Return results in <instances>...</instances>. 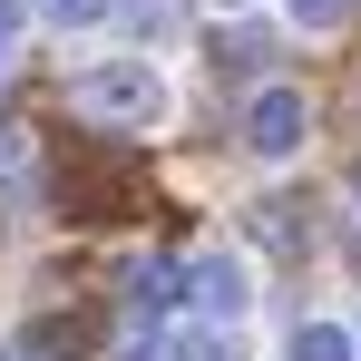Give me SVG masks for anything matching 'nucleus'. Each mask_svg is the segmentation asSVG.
Instances as JSON below:
<instances>
[{"label": "nucleus", "instance_id": "1a4fd4ad", "mask_svg": "<svg viewBox=\"0 0 361 361\" xmlns=\"http://www.w3.org/2000/svg\"><path fill=\"white\" fill-rule=\"evenodd\" d=\"M39 10H49V20H59V30H88V20H108V10H118V0H39Z\"/></svg>", "mask_w": 361, "mask_h": 361}, {"label": "nucleus", "instance_id": "0eeeda50", "mask_svg": "<svg viewBox=\"0 0 361 361\" xmlns=\"http://www.w3.org/2000/svg\"><path fill=\"white\" fill-rule=\"evenodd\" d=\"M264 59H274V39H264V30H225V39H215V68H235V78H254Z\"/></svg>", "mask_w": 361, "mask_h": 361}, {"label": "nucleus", "instance_id": "20e7f679", "mask_svg": "<svg viewBox=\"0 0 361 361\" xmlns=\"http://www.w3.org/2000/svg\"><path fill=\"white\" fill-rule=\"evenodd\" d=\"M127 302H137V312H166V302H185V264H166V254H137V264H127Z\"/></svg>", "mask_w": 361, "mask_h": 361}, {"label": "nucleus", "instance_id": "6e6552de", "mask_svg": "<svg viewBox=\"0 0 361 361\" xmlns=\"http://www.w3.org/2000/svg\"><path fill=\"white\" fill-rule=\"evenodd\" d=\"M283 10H293L302 30H342V20H352V0H283Z\"/></svg>", "mask_w": 361, "mask_h": 361}, {"label": "nucleus", "instance_id": "423d86ee", "mask_svg": "<svg viewBox=\"0 0 361 361\" xmlns=\"http://www.w3.org/2000/svg\"><path fill=\"white\" fill-rule=\"evenodd\" d=\"M293 361H361V342L342 332V322H302V332H293Z\"/></svg>", "mask_w": 361, "mask_h": 361}, {"label": "nucleus", "instance_id": "4468645a", "mask_svg": "<svg viewBox=\"0 0 361 361\" xmlns=\"http://www.w3.org/2000/svg\"><path fill=\"white\" fill-rule=\"evenodd\" d=\"M352 195H361V176H352Z\"/></svg>", "mask_w": 361, "mask_h": 361}, {"label": "nucleus", "instance_id": "f8f14e48", "mask_svg": "<svg viewBox=\"0 0 361 361\" xmlns=\"http://www.w3.org/2000/svg\"><path fill=\"white\" fill-rule=\"evenodd\" d=\"M0 361H39V352H0Z\"/></svg>", "mask_w": 361, "mask_h": 361}, {"label": "nucleus", "instance_id": "9b49d317", "mask_svg": "<svg viewBox=\"0 0 361 361\" xmlns=\"http://www.w3.org/2000/svg\"><path fill=\"white\" fill-rule=\"evenodd\" d=\"M10 39H20V10H10V0H0V59H10Z\"/></svg>", "mask_w": 361, "mask_h": 361}, {"label": "nucleus", "instance_id": "f257e3e1", "mask_svg": "<svg viewBox=\"0 0 361 361\" xmlns=\"http://www.w3.org/2000/svg\"><path fill=\"white\" fill-rule=\"evenodd\" d=\"M68 108L88 127H157L166 118V78L147 59H88L78 78H68Z\"/></svg>", "mask_w": 361, "mask_h": 361}, {"label": "nucleus", "instance_id": "ddd939ff", "mask_svg": "<svg viewBox=\"0 0 361 361\" xmlns=\"http://www.w3.org/2000/svg\"><path fill=\"white\" fill-rule=\"evenodd\" d=\"M225 10H244V0H225Z\"/></svg>", "mask_w": 361, "mask_h": 361}, {"label": "nucleus", "instance_id": "f03ea898", "mask_svg": "<svg viewBox=\"0 0 361 361\" xmlns=\"http://www.w3.org/2000/svg\"><path fill=\"white\" fill-rule=\"evenodd\" d=\"M235 137L254 147V157H293L302 137H312V108H302V88H283V78H264L254 98H244V118H235Z\"/></svg>", "mask_w": 361, "mask_h": 361}, {"label": "nucleus", "instance_id": "9d476101", "mask_svg": "<svg viewBox=\"0 0 361 361\" xmlns=\"http://www.w3.org/2000/svg\"><path fill=\"white\" fill-rule=\"evenodd\" d=\"M127 361H176V332H137V342H127Z\"/></svg>", "mask_w": 361, "mask_h": 361}, {"label": "nucleus", "instance_id": "7ed1b4c3", "mask_svg": "<svg viewBox=\"0 0 361 361\" xmlns=\"http://www.w3.org/2000/svg\"><path fill=\"white\" fill-rule=\"evenodd\" d=\"M185 302L215 312V322H235L244 312V264L235 254H195V264H185Z\"/></svg>", "mask_w": 361, "mask_h": 361}, {"label": "nucleus", "instance_id": "39448f33", "mask_svg": "<svg viewBox=\"0 0 361 361\" xmlns=\"http://www.w3.org/2000/svg\"><path fill=\"white\" fill-rule=\"evenodd\" d=\"M302 235H312L302 195H264V205H254V244H274V254H302Z\"/></svg>", "mask_w": 361, "mask_h": 361}]
</instances>
